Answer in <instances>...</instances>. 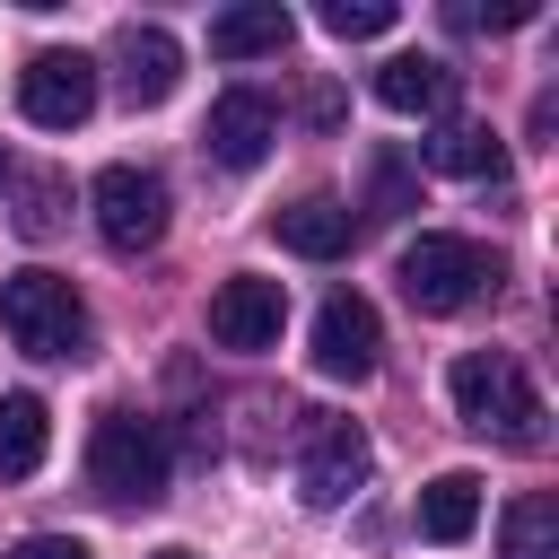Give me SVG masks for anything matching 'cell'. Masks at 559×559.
Segmentation results:
<instances>
[{
	"label": "cell",
	"instance_id": "obj_1",
	"mask_svg": "<svg viewBox=\"0 0 559 559\" xmlns=\"http://www.w3.org/2000/svg\"><path fill=\"white\" fill-rule=\"evenodd\" d=\"M445 393H454V419L472 437H489L507 454H542L550 445V402H542V384L507 349H463L445 367Z\"/></svg>",
	"mask_w": 559,
	"mask_h": 559
},
{
	"label": "cell",
	"instance_id": "obj_2",
	"mask_svg": "<svg viewBox=\"0 0 559 559\" xmlns=\"http://www.w3.org/2000/svg\"><path fill=\"white\" fill-rule=\"evenodd\" d=\"M166 472H175L166 428H157L148 411L105 402L96 428H87V480H96V498H114V507H157V498H166Z\"/></svg>",
	"mask_w": 559,
	"mask_h": 559
},
{
	"label": "cell",
	"instance_id": "obj_3",
	"mask_svg": "<svg viewBox=\"0 0 559 559\" xmlns=\"http://www.w3.org/2000/svg\"><path fill=\"white\" fill-rule=\"evenodd\" d=\"M0 332H9L26 358H87V341H96L87 297H79L61 271H9V280H0Z\"/></svg>",
	"mask_w": 559,
	"mask_h": 559
},
{
	"label": "cell",
	"instance_id": "obj_4",
	"mask_svg": "<svg viewBox=\"0 0 559 559\" xmlns=\"http://www.w3.org/2000/svg\"><path fill=\"white\" fill-rule=\"evenodd\" d=\"M393 280H402V297H411L419 314H463L480 288H498V253H489V245H472V236L428 227V236H411V245H402Z\"/></svg>",
	"mask_w": 559,
	"mask_h": 559
},
{
	"label": "cell",
	"instance_id": "obj_5",
	"mask_svg": "<svg viewBox=\"0 0 559 559\" xmlns=\"http://www.w3.org/2000/svg\"><path fill=\"white\" fill-rule=\"evenodd\" d=\"M87 210H96V236L114 245V253H148L157 236H166V175H148V166H105L96 183H87Z\"/></svg>",
	"mask_w": 559,
	"mask_h": 559
},
{
	"label": "cell",
	"instance_id": "obj_6",
	"mask_svg": "<svg viewBox=\"0 0 559 559\" xmlns=\"http://www.w3.org/2000/svg\"><path fill=\"white\" fill-rule=\"evenodd\" d=\"M17 114H26L35 131H79V122L96 114V61H87L79 44L35 52V61L17 70Z\"/></svg>",
	"mask_w": 559,
	"mask_h": 559
},
{
	"label": "cell",
	"instance_id": "obj_7",
	"mask_svg": "<svg viewBox=\"0 0 559 559\" xmlns=\"http://www.w3.org/2000/svg\"><path fill=\"white\" fill-rule=\"evenodd\" d=\"M376 358H384L376 306H367L358 288H332V297L314 306V367H323L332 384H358V376H376Z\"/></svg>",
	"mask_w": 559,
	"mask_h": 559
},
{
	"label": "cell",
	"instance_id": "obj_8",
	"mask_svg": "<svg viewBox=\"0 0 559 559\" xmlns=\"http://www.w3.org/2000/svg\"><path fill=\"white\" fill-rule=\"evenodd\" d=\"M367 428L358 419H314V437H306V463H297V498L306 507H349L358 489H367Z\"/></svg>",
	"mask_w": 559,
	"mask_h": 559
},
{
	"label": "cell",
	"instance_id": "obj_9",
	"mask_svg": "<svg viewBox=\"0 0 559 559\" xmlns=\"http://www.w3.org/2000/svg\"><path fill=\"white\" fill-rule=\"evenodd\" d=\"M280 323H288V288L280 280H253V271L218 280V297H210V341L218 349H271Z\"/></svg>",
	"mask_w": 559,
	"mask_h": 559
},
{
	"label": "cell",
	"instance_id": "obj_10",
	"mask_svg": "<svg viewBox=\"0 0 559 559\" xmlns=\"http://www.w3.org/2000/svg\"><path fill=\"white\" fill-rule=\"evenodd\" d=\"M271 140H280V105L262 96V87H227L218 105H210V122H201V148L218 157V166H262L271 157Z\"/></svg>",
	"mask_w": 559,
	"mask_h": 559
},
{
	"label": "cell",
	"instance_id": "obj_11",
	"mask_svg": "<svg viewBox=\"0 0 559 559\" xmlns=\"http://www.w3.org/2000/svg\"><path fill=\"white\" fill-rule=\"evenodd\" d=\"M175 79H183V44H175L166 26H122V44H114V87H122V105H131V114H140V105H166Z\"/></svg>",
	"mask_w": 559,
	"mask_h": 559
},
{
	"label": "cell",
	"instance_id": "obj_12",
	"mask_svg": "<svg viewBox=\"0 0 559 559\" xmlns=\"http://www.w3.org/2000/svg\"><path fill=\"white\" fill-rule=\"evenodd\" d=\"M454 87H463V70L437 61V52H393V61L376 70V105H384V114H445Z\"/></svg>",
	"mask_w": 559,
	"mask_h": 559
},
{
	"label": "cell",
	"instance_id": "obj_13",
	"mask_svg": "<svg viewBox=\"0 0 559 559\" xmlns=\"http://www.w3.org/2000/svg\"><path fill=\"white\" fill-rule=\"evenodd\" d=\"M271 227H280V245H288V253H306V262H341V253H349V236H358L349 201H332V192H297L288 210H271Z\"/></svg>",
	"mask_w": 559,
	"mask_h": 559
},
{
	"label": "cell",
	"instance_id": "obj_14",
	"mask_svg": "<svg viewBox=\"0 0 559 559\" xmlns=\"http://www.w3.org/2000/svg\"><path fill=\"white\" fill-rule=\"evenodd\" d=\"M288 35H297V17H288L280 0H236V9H218V17H210V52H218V61L288 52Z\"/></svg>",
	"mask_w": 559,
	"mask_h": 559
},
{
	"label": "cell",
	"instance_id": "obj_15",
	"mask_svg": "<svg viewBox=\"0 0 559 559\" xmlns=\"http://www.w3.org/2000/svg\"><path fill=\"white\" fill-rule=\"evenodd\" d=\"M428 166L454 175V183H498V175H507V140H498L489 122H445V131L428 140Z\"/></svg>",
	"mask_w": 559,
	"mask_h": 559
},
{
	"label": "cell",
	"instance_id": "obj_16",
	"mask_svg": "<svg viewBox=\"0 0 559 559\" xmlns=\"http://www.w3.org/2000/svg\"><path fill=\"white\" fill-rule=\"evenodd\" d=\"M44 445H52V411L35 393H0V480L44 472Z\"/></svg>",
	"mask_w": 559,
	"mask_h": 559
},
{
	"label": "cell",
	"instance_id": "obj_17",
	"mask_svg": "<svg viewBox=\"0 0 559 559\" xmlns=\"http://www.w3.org/2000/svg\"><path fill=\"white\" fill-rule=\"evenodd\" d=\"M480 524V472H437L419 489V533L428 542H463Z\"/></svg>",
	"mask_w": 559,
	"mask_h": 559
},
{
	"label": "cell",
	"instance_id": "obj_18",
	"mask_svg": "<svg viewBox=\"0 0 559 559\" xmlns=\"http://www.w3.org/2000/svg\"><path fill=\"white\" fill-rule=\"evenodd\" d=\"M498 559H559V498L524 489V498L498 515Z\"/></svg>",
	"mask_w": 559,
	"mask_h": 559
},
{
	"label": "cell",
	"instance_id": "obj_19",
	"mask_svg": "<svg viewBox=\"0 0 559 559\" xmlns=\"http://www.w3.org/2000/svg\"><path fill=\"white\" fill-rule=\"evenodd\" d=\"M402 9L393 0H323V35H341V44H367V35H384Z\"/></svg>",
	"mask_w": 559,
	"mask_h": 559
},
{
	"label": "cell",
	"instance_id": "obj_20",
	"mask_svg": "<svg viewBox=\"0 0 559 559\" xmlns=\"http://www.w3.org/2000/svg\"><path fill=\"white\" fill-rule=\"evenodd\" d=\"M61 192H70L61 175H26L17 183V236H52L61 227Z\"/></svg>",
	"mask_w": 559,
	"mask_h": 559
},
{
	"label": "cell",
	"instance_id": "obj_21",
	"mask_svg": "<svg viewBox=\"0 0 559 559\" xmlns=\"http://www.w3.org/2000/svg\"><path fill=\"white\" fill-rule=\"evenodd\" d=\"M9 559H96V550H87L79 533H26V542H17Z\"/></svg>",
	"mask_w": 559,
	"mask_h": 559
},
{
	"label": "cell",
	"instance_id": "obj_22",
	"mask_svg": "<svg viewBox=\"0 0 559 559\" xmlns=\"http://www.w3.org/2000/svg\"><path fill=\"white\" fill-rule=\"evenodd\" d=\"M157 559H192V550H157Z\"/></svg>",
	"mask_w": 559,
	"mask_h": 559
},
{
	"label": "cell",
	"instance_id": "obj_23",
	"mask_svg": "<svg viewBox=\"0 0 559 559\" xmlns=\"http://www.w3.org/2000/svg\"><path fill=\"white\" fill-rule=\"evenodd\" d=\"M0 183H9V148H0Z\"/></svg>",
	"mask_w": 559,
	"mask_h": 559
}]
</instances>
